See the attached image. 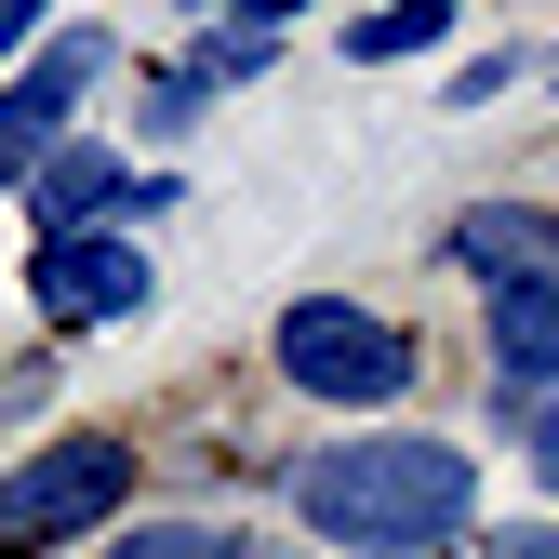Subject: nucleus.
<instances>
[{
    "mask_svg": "<svg viewBox=\"0 0 559 559\" xmlns=\"http://www.w3.org/2000/svg\"><path fill=\"white\" fill-rule=\"evenodd\" d=\"M133 187H147V174H133V160H107V147H53L40 160V240H94V227H133Z\"/></svg>",
    "mask_w": 559,
    "mask_h": 559,
    "instance_id": "6e6552de",
    "label": "nucleus"
},
{
    "mask_svg": "<svg viewBox=\"0 0 559 559\" xmlns=\"http://www.w3.org/2000/svg\"><path fill=\"white\" fill-rule=\"evenodd\" d=\"M107 81V27H67V40H40L14 81H0V187H40V160L53 147H81V94Z\"/></svg>",
    "mask_w": 559,
    "mask_h": 559,
    "instance_id": "20e7f679",
    "label": "nucleus"
},
{
    "mask_svg": "<svg viewBox=\"0 0 559 559\" xmlns=\"http://www.w3.org/2000/svg\"><path fill=\"white\" fill-rule=\"evenodd\" d=\"M440 40H453V0H386V14H360V27H346V53H360V67L440 53Z\"/></svg>",
    "mask_w": 559,
    "mask_h": 559,
    "instance_id": "1a4fd4ad",
    "label": "nucleus"
},
{
    "mask_svg": "<svg viewBox=\"0 0 559 559\" xmlns=\"http://www.w3.org/2000/svg\"><path fill=\"white\" fill-rule=\"evenodd\" d=\"M294 520L346 559H427L479 520V466L453 440H413V427H373V440H333L294 466Z\"/></svg>",
    "mask_w": 559,
    "mask_h": 559,
    "instance_id": "f257e3e1",
    "label": "nucleus"
},
{
    "mask_svg": "<svg viewBox=\"0 0 559 559\" xmlns=\"http://www.w3.org/2000/svg\"><path fill=\"white\" fill-rule=\"evenodd\" d=\"M533 479H546V493H559V400L533 413Z\"/></svg>",
    "mask_w": 559,
    "mask_h": 559,
    "instance_id": "2eb2a0df",
    "label": "nucleus"
},
{
    "mask_svg": "<svg viewBox=\"0 0 559 559\" xmlns=\"http://www.w3.org/2000/svg\"><path fill=\"white\" fill-rule=\"evenodd\" d=\"M479 333H493V413H533L559 400V280H520V294H479Z\"/></svg>",
    "mask_w": 559,
    "mask_h": 559,
    "instance_id": "0eeeda50",
    "label": "nucleus"
},
{
    "mask_svg": "<svg viewBox=\"0 0 559 559\" xmlns=\"http://www.w3.org/2000/svg\"><path fill=\"white\" fill-rule=\"evenodd\" d=\"M266 346H280V386H294V400H333V413H386L413 386V333L386 307H360V294H294Z\"/></svg>",
    "mask_w": 559,
    "mask_h": 559,
    "instance_id": "f03ea898",
    "label": "nucleus"
},
{
    "mask_svg": "<svg viewBox=\"0 0 559 559\" xmlns=\"http://www.w3.org/2000/svg\"><path fill=\"white\" fill-rule=\"evenodd\" d=\"M214 94H227V81H214V53H174V67H160V81H147V133H160V147H174V133H187L200 107H214Z\"/></svg>",
    "mask_w": 559,
    "mask_h": 559,
    "instance_id": "9b49d317",
    "label": "nucleus"
},
{
    "mask_svg": "<svg viewBox=\"0 0 559 559\" xmlns=\"http://www.w3.org/2000/svg\"><path fill=\"white\" fill-rule=\"evenodd\" d=\"M27 294H40V320H67V333H94V320H133V307H147V240H133V227L40 240Z\"/></svg>",
    "mask_w": 559,
    "mask_h": 559,
    "instance_id": "39448f33",
    "label": "nucleus"
},
{
    "mask_svg": "<svg viewBox=\"0 0 559 559\" xmlns=\"http://www.w3.org/2000/svg\"><path fill=\"white\" fill-rule=\"evenodd\" d=\"M40 14H53V0H0V67H14V53L40 40Z\"/></svg>",
    "mask_w": 559,
    "mask_h": 559,
    "instance_id": "ddd939ff",
    "label": "nucleus"
},
{
    "mask_svg": "<svg viewBox=\"0 0 559 559\" xmlns=\"http://www.w3.org/2000/svg\"><path fill=\"white\" fill-rule=\"evenodd\" d=\"M294 14H320V0H240V27H266V40H294Z\"/></svg>",
    "mask_w": 559,
    "mask_h": 559,
    "instance_id": "4468645a",
    "label": "nucleus"
},
{
    "mask_svg": "<svg viewBox=\"0 0 559 559\" xmlns=\"http://www.w3.org/2000/svg\"><path fill=\"white\" fill-rule=\"evenodd\" d=\"M174 14H240V0H174Z\"/></svg>",
    "mask_w": 559,
    "mask_h": 559,
    "instance_id": "dca6fc26",
    "label": "nucleus"
},
{
    "mask_svg": "<svg viewBox=\"0 0 559 559\" xmlns=\"http://www.w3.org/2000/svg\"><path fill=\"white\" fill-rule=\"evenodd\" d=\"M440 266L479 280V294H520V280H559V214L546 200H466L440 227Z\"/></svg>",
    "mask_w": 559,
    "mask_h": 559,
    "instance_id": "423d86ee",
    "label": "nucleus"
},
{
    "mask_svg": "<svg viewBox=\"0 0 559 559\" xmlns=\"http://www.w3.org/2000/svg\"><path fill=\"white\" fill-rule=\"evenodd\" d=\"M479 559H559V520H493V546Z\"/></svg>",
    "mask_w": 559,
    "mask_h": 559,
    "instance_id": "f8f14e48",
    "label": "nucleus"
},
{
    "mask_svg": "<svg viewBox=\"0 0 559 559\" xmlns=\"http://www.w3.org/2000/svg\"><path fill=\"white\" fill-rule=\"evenodd\" d=\"M120 493H133V453H120L107 427H81V440H40L14 479H0V559H40V546H67V533L120 520Z\"/></svg>",
    "mask_w": 559,
    "mask_h": 559,
    "instance_id": "7ed1b4c3",
    "label": "nucleus"
},
{
    "mask_svg": "<svg viewBox=\"0 0 559 559\" xmlns=\"http://www.w3.org/2000/svg\"><path fill=\"white\" fill-rule=\"evenodd\" d=\"M107 559H253V546H240L227 520H133Z\"/></svg>",
    "mask_w": 559,
    "mask_h": 559,
    "instance_id": "9d476101",
    "label": "nucleus"
}]
</instances>
